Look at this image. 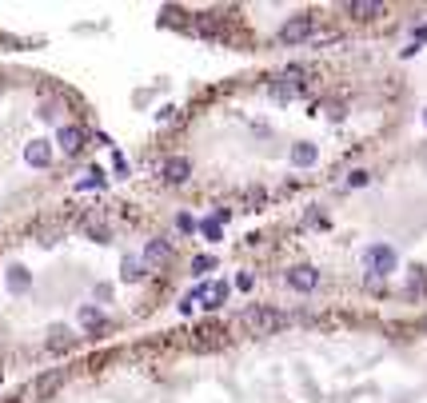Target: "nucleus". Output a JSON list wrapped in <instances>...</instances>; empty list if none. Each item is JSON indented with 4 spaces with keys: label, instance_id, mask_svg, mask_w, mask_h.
I'll return each instance as SVG.
<instances>
[{
    "label": "nucleus",
    "instance_id": "obj_1",
    "mask_svg": "<svg viewBox=\"0 0 427 403\" xmlns=\"http://www.w3.org/2000/svg\"><path fill=\"white\" fill-rule=\"evenodd\" d=\"M399 268V256L396 248H387V244H371L364 252V272L371 276V280H384V276H391Z\"/></svg>",
    "mask_w": 427,
    "mask_h": 403
},
{
    "label": "nucleus",
    "instance_id": "obj_2",
    "mask_svg": "<svg viewBox=\"0 0 427 403\" xmlns=\"http://www.w3.org/2000/svg\"><path fill=\"white\" fill-rule=\"evenodd\" d=\"M240 323L252 328V332H275V328H284V323H288V315L272 312V308H248Z\"/></svg>",
    "mask_w": 427,
    "mask_h": 403
},
{
    "label": "nucleus",
    "instance_id": "obj_3",
    "mask_svg": "<svg viewBox=\"0 0 427 403\" xmlns=\"http://www.w3.org/2000/svg\"><path fill=\"white\" fill-rule=\"evenodd\" d=\"M312 16H307V12H300V16H288L284 21V28H280V41L284 44H304L307 36H312Z\"/></svg>",
    "mask_w": 427,
    "mask_h": 403
},
{
    "label": "nucleus",
    "instance_id": "obj_4",
    "mask_svg": "<svg viewBox=\"0 0 427 403\" xmlns=\"http://www.w3.org/2000/svg\"><path fill=\"white\" fill-rule=\"evenodd\" d=\"M315 283H320V272L312 263H295L288 272V288H295V292H315Z\"/></svg>",
    "mask_w": 427,
    "mask_h": 403
},
{
    "label": "nucleus",
    "instance_id": "obj_5",
    "mask_svg": "<svg viewBox=\"0 0 427 403\" xmlns=\"http://www.w3.org/2000/svg\"><path fill=\"white\" fill-rule=\"evenodd\" d=\"M172 256H176V248H172V240H152L148 248H144V268L152 263V268H164V263H172Z\"/></svg>",
    "mask_w": 427,
    "mask_h": 403
},
{
    "label": "nucleus",
    "instance_id": "obj_6",
    "mask_svg": "<svg viewBox=\"0 0 427 403\" xmlns=\"http://www.w3.org/2000/svg\"><path fill=\"white\" fill-rule=\"evenodd\" d=\"M24 164H32V168H48L52 164V144L48 140H28L24 144Z\"/></svg>",
    "mask_w": 427,
    "mask_h": 403
},
{
    "label": "nucleus",
    "instance_id": "obj_7",
    "mask_svg": "<svg viewBox=\"0 0 427 403\" xmlns=\"http://www.w3.org/2000/svg\"><path fill=\"white\" fill-rule=\"evenodd\" d=\"M56 144H60L64 156H76V152L84 148V132L76 128V124H64V128L56 132Z\"/></svg>",
    "mask_w": 427,
    "mask_h": 403
},
{
    "label": "nucleus",
    "instance_id": "obj_8",
    "mask_svg": "<svg viewBox=\"0 0 427 403\" xmlns=\"http://www.w3.org/2000/svg\"><path fill=\"white\" fill-rule=\"evenodd\" d=\"M196 300H200L204 308H208V312H216V308H220V303L228 300V288H224L220 280H212L208 288H200V295H196Z\"/></svg>",
    "mask_w": 427,
    "mask_h": 403
},
{
    "label": "nucleus",
    "instance_id": "obj_9",
    "mask_svg": "<svg viewBox=\"0 0 427 403\" xmlns=\"http://www.w3.org/2000/svg\"><path fill=\"white\" fill-rule=\"evenodd\" d=\"M347 12H352L356 21H376V16H384V4H379V0H352Z\"/></svg>",
    "mask_w": 427,
    "mask_h": 403
},
{
    "label": "nucleus",
    "instance_id": "obj_10",
    "mask_svg": "<svg viewBox=\"0 0 427 403\" xmlns=\"http://www.w3.org/2000/svg\"><path fill=\"white\" fill-rule=\"evenodd\" d=\"M4 280H9V292H28V288H32V276H28V268H24V263H12Z\"/></svg>",
    "mask_w": 427,
    "mask_h": 403
},
{
    "label": "nucleus",
    "instance_id": "obj_11",
    "mask_svg": "<svg viewBox=\"0 0 427 403\" xmlns=\"http://www.w3.org/2000/svg\"><path fill=\"white\" fill-rule=\"evenodd\" d=\"M188 172H192V164L184 160V156H176V160L164 164V180H168V184H184V180H188Z\"/></svg>",
    "mask_w": 427,
    "mask_h": 403
},
{
    "label": "nucleus",
    "instance_id": "obj_12",
    "mask_svg": "<svg viewBox=\"0 0 427 403\" xmlns=\"http://www.w3.org/2000/svg\"><path fill=\"white\" fill-rule=\"evenodd\" d=\"M315 160H320V152H315V144H295V148H292V164H295V168H312V164Z\"/></svg>",
    "mask_w": 427,
    "mask_h": 403
},
{
    "label": "nucleus",
    "instance_id": "obj_13",
    "mask_svg": "<svg viewBox=\"0 0 427 403\" xmlns=\"http://www.w3.org/2000/svg\"><path fill=\"white\" fill-rule=\"evenodd\" d=\"M60 383H64V372H52V375H41V380L32 383V392H36V395H52Z\"/></svg>",
    "mask_w": 427,
    "mask_h": 403
},
{
    "label": "nucleus",
    "instance_id": "obj_14",
    "mask_svg": "<svg viewBox=\"0 0 427 403\" xmlns=\"http://www.w3.org/2000/svg\"><path fill=\"white\" fill-rule=\"evenodd\" d=\"M140 276H144V260H140V256H124V280L136 283Z\"/></svg>",
    "mask_w": 427,
    "mask_h": 403
},
{
    "label": "nucleus",
    "instance_id": "obj_15",
    "mask_svg": "<svg viewBox=\"0 0 427 403\" xmlns=\"http://www.w3.org/2000/svg\"><path fill=\"white\" fill-rule=\"evenodd\" d=\"M80 323H84V328H100L104 315L96 312V308H80Z\"/></svg>",
    "mask_w": 427,
    "mask_h": 403
},
{
    "label": "nucleus",
    "instance_id": "obj_16",
    "mask_svg": "<svg viewBox=\"0 0 427 403\" xmlns=\"http://www.w3.org/2000/svg\"><path fill=\"white\" fill-rule=\"evenodd\" d=\"M200 232L208 236V240H220V220H204V224H200Z\"/></svg>",
    "mask_w": 427,
    "mask_h": 403
},
{
    "label": "nucleus",
    "instance_id": "obj_17",
    "mask_svg": "<svg viewBox=\"0 0 427 403\" xmlns=\"http://www.w3.org/2000/svg\"><path fill=\"white\" fill-rule=\"evenodd\" d=\"M192 268H196V272H212V268H216V260H212V256H196V263H192Z\"/></svg>",
    "mask_w": 427,
    "mask_h": 403
},
{
    "label": "nucleus",
    "instance_id": "obj_18",
    "mask_svg": "<svg viewBox=\"0 0 427 403\" xmlns=\"http://www.w3.org/2000/svg\"><path fill=\"white\" fill-rule=\"evenodd\" d=\"M68 332H64V328H56V332H52V347H68Z\"/></svg>",
    "mask_w": 427,
    "mask_h": 403
},
{
    "label": "nucleus",
    "instance_id": "obj_19",
    "mask_svg": "<svg viewBox=\"0 0 427 403\" xmlns=\"http://www.w3.org/2000/svg\"><path fill=\"white\" fill-rule=\"evenodd\" d=\"M367 184V172H352V188H364Z\"/></svg>",
    "mask_w": 427,
    "mask_h": 403
},
{
    "label": "nucleus",
    "instance_id": "obj_20",
    "mask_svg": "<svg viewBox=\"0 0 427 403\" xmlns=\"http://www.w3.org/2000/svg\"><path fill=\"white\" fill-rule=\"evenodd\" d=\"M423 41H427V24H423V28H416V48H419Z\"/></svg>",
    "mask_w": 427,
    "mask_h": 403
},
{
    "label": "nucleus",
    "instance_id": "obj_21",
    "mask_svg": "<svg viewBox=\"0 0 427 403\" xmlns=\"http://www.w3.org/2000/svg\"><path fill=\"white\" fill-rule=\"evenodd\" d=\"M423 124H427V112H423Z\"/></svg>",
    "mask_w": 427,
    "mask_h": 403
},
{
    "label": "nucleus",
    "instance_id": "obj_22",
    "mask_svg": "<svg viewBox=\"0 0 427 403\" xmlns=\"http://www.w3.org/2000/svg\"><path fill=\"white\" fill-rule=\"evenodd\" d=\"M423 332H427V323H423Z\"/></svg>",
    "mask_w": 427,
    "mask_h": 403
}]
</instances>
